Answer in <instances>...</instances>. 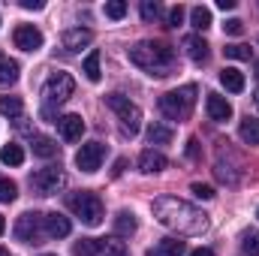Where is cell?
<instances>
[{"label": "cell", "mask_w": 259, "mask_h": 256, "mask_svg": "<svg viewBox=\"0 0 259 256\" xmlns=\"http://www.w3.org/2000/svg\"><path fill=\"white\" fill-rule=\"evenodd\" d=\"M66 208L75 217H81V223H88V226H100L103 223V199L97 193H91V190L69 193L66 196Z\"/></svg>", "instance_id": "obj_4"}, {"label": "cell", "mask_w": 259, "mask_h": 256, "mask_svg": "<svg viewBox=\"0 0 259 256\" xmlns=\"http://www.w3.org/2000/svg\"><path fill=\"white\" fill-rule=\"evenodd\" d=\"M6 232V220H3V214H0V235Z\"/></svg>", "instance_id": "obj_42"}, {"label": "cell", "mask_w": 259, "mask_h": 256, "mask_svg": "<svg viewBox=\"0 0 259 256\" xmlns=\"http://www.w3.org/2000/svg\"><path fill=\"white\" fill-rule=\"evenodd\" d=\"M84 75L91 78V81H100V52H91L88 58H84Z\"/></svg>", "instance_id": "obj_28"}, {"label": "cell", "mask_w": 259, "mask_h": 256, "mask_svg": "<svg viewBox=\"0 0 259 256\" xmlns=\"http://www.w3.org/2000/svg\"><path fill=\"white\" fill-rule=\"evenodd\" d=\"M12 42H15V49H21V52H39V49H42V33H39V27H33V24H18L15 33H12Z\"/></svg>", "instance_id": "obj_9"}, {"label": "cell", "mask_w": 259, "mask_h": 256, "mask_svg": "<svg viewBox=\"0 0 259 256\" xmlns=\"http://www.w3.org/2000/svg\"><path fill=\"white\" fill-rule=\"evenodd\" d=\"M190 256H214V250H211V247H199V250H193Z\"/></svg>", "instance_id": "obj_41"}, {"label": "cell", "mask_w": 259, "mask_h": 256, "mask_svg": "<svg viewBox=\"0 0 259 256\" xmlns=\"http://www.w3.org/2000/svg\"><path fill=\"white\" fill-rule=\"evenodd\" d=\"M0 256H9V250H6V247H0Z\"/></svg>", "instance_id": "obj_44"}, {"label": "cell", "mask_w": 259, "mask_h": 256, "mask_svg": "<svg viewBox=\"0 0 259 256\" xmlns=\"http://www.w3.org/2000/svg\"><path fill=\"white\" fill-rule=\"evenodd\" d=\"M181 21H184V6H172V9H169V24L178 27Z\"/></svg>", "instance_id": "obj_37"}, {"label": "cell", "mask_w": 259, "mask_h": 256, "mask_svg": "<svg viewBox=\"0 0 259 256\" xmlns=\"http://www.w3.org/2000/svg\"><path fill=\"white\" fill-rule=\"evenodd\" d=\"M196 106V84H184L178 91H169L160 97V112L169 121H187Z\"/></svg>", "instance_id": "obj_3"}, {"label": "cell", "mask_w": 259, "mask_h": 256, "mask_svg": "<svg viewBox=\"0 0 259 256\" xmlns=\"http://www.w3.org/2000/svg\"><path fill=\"white\" fill-rule=\"evenodd\" d=\"M175 139V130L166 127V124H151L148 127V142L151 145H169Z\"/></svg>", "instance_id": "obj_20"}, {"label": "cell", "mask_w": 259, "mask_h": 256, "mask_svg": "<svg viewBox=\"0 0 259 256\" xmlns=\"http://www.w3.org/2000/svg\"><path fill=\"white\" fill-rule=\"evenodd\" d=\"M72 91H75V81H72L69 72H55V75H49V81H46V88H42V103H46L42 115L49 118V115H52V106L66 103V100L72 97Z\"/></svg>", "instance_id": "obj_5"}, {"label": "cell", "mask_w": 259, "mask_h": 256, "mask_svg": "<svg viewBox=\"0 0 259 256\" xmlns=\"http://www.w3.org/2000/svg\"><path fill=\"white\" fill-rule=\"evenodd\" d=\"M205 112H208L211 121H229V118H232V106H229L226 97H220V94H208Z\"/></svg>", "instance_id": "obj_13"}, {"label": "cell", "mask_w": 259, "mask_h": 256, "mask_svg": "<svg viewBox=\"0 0 259 256\" xmlns=\"http://www.w3.org/2000/svg\"><path fill=\"white\" fill-rule=\"evenodd\" d=\"M106 106L121 118V127H124L127 136H136V133L142 130V112H139L136 103H130L124 94H109V97H106Z\"/></svg>", "instance_id": "obj_6"}, {"label": "cell", "mask_w": 259, "mask_h": 256, "mask_svg": "<svg viewBox=\"0 0 259 256\" xmlns=\"http://www.w3.org/2000/svg\"><path fill=\"white\" fill-rule=\"evenodd\" d=\"M190 24L196 30H208L211 27V9L208 6H193L190 9Z\"/></svg>", "instance_id": "obj_25"}, {"label": "cell", "mask_w": 259, "mask_h": 256, "mask_svg": "<svg viewBox=\"0 0 259 256\" xmlns=\"http://www.w3.org/2000/svg\"><path fill=\"white\" fill-rule=\"evenodd\" d=\"M187 55H190V61H196V64H205L208 61V42L202 39V36H187Z\"/></svg>", "instance_id": "obj_17"}, {"label": "cell", "mask_w": 259, "mask_h": 256, "mask_svg": "<svg viewBox=\"0 0 259 256\" xmlns=\"http://www.w3.org/2000/svg\"><path fill=\"white\" fill-rule=\"evenodd\" d=\"M106 256H127V244L124 241H106Z\"/></svg>", "instance_id": "obj_36"}, {"label": "cell", "mask_w": 259, "mask_h": 256, "mask_svg": "<svg viewBox=\"0 0 259 256\" xmlns=\"http://www.w3.org/2000/svg\"><path fill=\"white\" fill-rule=\"evenodd\" d=\"M136 214L133 211H118V217H115V235H133L136 232Z\"/></svg>", "instance_id": "obj_21"}, {"label": "cell", "mask_w": 259, "mask_h": 256, "mask_svg": "<svg viewBox=\"0 0 259 256\" xmlns=\"http://www.w3.org/2000/svg\"><path fill=\"white\" fill-rule=\"evenodd\" d=\"M42 256H55V253H42Z\"/></svg>", "instance_id": "obj_47"}, {"label": "cell", "mask_w": 259, "mask_h": 256, "mask_svg": "<svg viewBox=\"0 0 259 256\" xmlns=\"http://www.w3.org/2000/svg\"><path fill=\"white\" fill-rule=\"evenodd\" d=\"M18 72H21V66L15 64V61L0 58V84H15L18 81Z\"/></svg>", "instance_id": "obj_22"}, {"label": "cell", "mask_w": 259, "mask_h": 256, "mask_svg": "<svg viewBox=\"0 0 259 256\" xmlns=\"http://www.w3.org/2000/svg\"><path fill=\"white\" fill-rule=\"evenodd\" d=\"M160 12H163V9H160L157 0H145V3H142V18H145V21H157Z\"/></svg>", "instance_id": "obj_33"}, {"label": "cell", "mask_w": 259, "mask_h": 256, "mask_svg": "<svg viewBox=\"0 0 259 256\" xmlns=\"http://www.w3.org/2000/svg\"><path fill=\"white\" fill-rule=\"evenodd\" d=\"M148 256H163L160 250H148Z\"/></svg>", "instance_id": "obj_43"}, {"label": "cell", "mask_w": 259, "mask_h": 256, "mask_svg": "<svg viewBox=\"0 0 259 256\" xmlns=\"http://www.w3.org/2000/svg\"><path fill=\"white\" fill-rule=\"evenodd\" d=\"M238 133H241V139L247 142V145H259V121L256 118H244L241 121V127H238Z\"/></svg>", "instance_id": "obj_23"}, {"label": "cell", "mask_w": 259, "mask_h": 256, "mask_svg": "<svg viewBox=\"0 0 259 256\" xmlns=\"http://www.w3.org/2000/svg\"><path fill=\"white\" fill-rule=\"evenodd\" d=\"M256 217H259V211H256Z\"/></svg>", "instance_id": "obj_48"}, {"label": "cell", "mask_w": 259, "mask_h": 256, "mask_svg": "<svg viewBox=\"0 0 259 256\" xmlns=\"http://www.w3.org/2000/svg\"><path fill=\"white\" fill-rule=\"evenodd\" d=\"M130 64H136L139 69H148L151 75H169V69L175 64V49L166 42L142 39L130 49Z\"/></svg>", "instance_id": "obj_2"}, {"label": "cell", "mask_w": 259, "mask_h": 256, "mask_svg": "<svg viewBox=\"0 0 259 256\" xmlns=\"http://www.w3.org/2000/svg\"><path fill=\"white\" fill-rule=\"evenodd\" d=\"M256 75H259V61H256Z\"/></svg>", "instance_id": "obj_46"}, {"label": "cell", "mask_w": 259, "mask_h": 256, "mask_svg": "<svg viewBox=\"0 0 259 256\" xmlns=\"http://www.w3.org/2000/svg\"><path fill=\"white\" fill-rule=\"evenodd\" d=\"M21 6H24V9H42L39 0H21Z\"/></svg>", "instance_id": "obj_39"}, {"label": "cell", "mask_w": 259, "mask_h": 256, "mask_svg": "<svg viewBox=\"0 0 259 256\" xmlns=\"http://www.w3.org/2000/svg\"><path fill=\"white\" fill-rule=\"evenodd\" d=\"M106 15H109L112 21H121V18L127 15V3H124V0H109V3H106Z\"/></svg>", "instance_id": "obj_30"}, {"label": "cell", "mask_w": 259, "mask_h": 256, "mask_svg": "<svg viewBox=\"0 0 259 256\" xmlns=\"http://www.w3.org/2000/svg\"><path fill=\"white\" fill-rule=\"evenodd\" d=\"M223 55H226V58H232V61H250V46L235 42V46H226V49H223Z\"/></svg>", "instance_id": "obj_29"}, {"label": "cell", "mask_w": 259, "mask_h": 256, "mask_svg": "<svg viewBox=\"0 0 259 256\" xmlns=\"http://www.w3.org/2000/svg\"><path fill=\"white\" fill-rule=\"evenodd\" d=\"M187 157H190V160H199V157H202V148H199V139H190V142H187Z\"/></svg>", "instance_id": "obj_38"}, {"label": "cell", "mask_w": 259, "mask_h": 256, "mask_svg": "<svg viewBox=\"0 0 259 256\" xmlns=\"http://www.w3.org/2000/svg\"><path fill=\"white\" fill-rule=\"evenodd\" d=\"M0 160H3L6 166H21V163H24L21 145H3V148H0Z\"/></svg>", "instance_id": "obj_24"}, {"label": "cell", "mask_w": 259, "mask_h": 256, "mask_svg": "<svg viewBox=\"0 0 259 256\" xmlns=\"http://www.w3.org/2000/svg\"><path fill=\"white\" fill-rule=\"evenodd\" d=\"M253 100H256V106H259V91H256V97H253Z\"/></svg>", "instance_id": "obj_45"}, {"label": "cell", "mask_w": 259, "mask_h": 256, "mask_svg": "<svg viewBox=\"0 0 259 256\" xmlns=\"http://www.w3.org/2000/svg\"><path fill=\"white\" fill-rule=\"evenodd\" d=\"M103 247H106V241H100V238H81L72 244V256H97L103 253Z\"/></svg>", "instance_id": "obj_18"}, {"label": "cell", "mask_w": 259, "mask_h": 256, "mask_svg": "<svg viewBox=\"0 0 259 256\" xmlns=\"http://www.w3.org/2000/svg\"><path fill=\"white\" fill-rule=\"evenodd\" d=\"M190 190H193L196 199H214V187H211V184H202V181H196V184H190Z\"/></svg>", "instance_id": "obj_34"}, {"label": "cell", "mask_w": 259, "mask_h": 256, "mask_svg": "<svg viewBox=\"0 0 259 256\" xmlns=\"http://www.w3.org/2000/svg\"><path fill=\"white\" fill-rule=\"evenodd\" d=\"M55 124H58V133H61L64 142H78L81 133H84V121H81V115H64V118H58Z\"/></svg>", "instance_id": "obj_11"}, {"label": "cell", "mask_w": 259, "mask_h": 256, "mask_svg": "<svg viewBox=\"0 0 259 256\" xmlns=\"http://www.w3.org/2000/svg\"><path fill=\"white\" fill-rule=\"evenodd\" d=\"M21 100L18 97H0V115H6V118H18L21 115Z\"/></svg>", "instance_id": "obj_27"}, {"label": "cell", "mask_w": 259, "mask_h": 256, "mask_svg": "<svg viewBox=\"0 0 259 256\" xmlns=\"http://www.w3.org/2000/svg\"><path fill=\"white\" fill-rule=\"evenodd\" d=\"M151 208L157 223H163L166 229H175L178 235H202L208 229V214L178 196H160L154 199Z\"/></svg>", "instance_id": "obj_1"}, {"label": "cell", "mask_w": 259, "mask_h": 256, "mask_svg": "<svg viewBox=\"0 0 259 256\" xmlns=\"http://www.w3.org/2000/svg\"><path fill=\"white\" fill-rule=\"evenodd\" d=\"M244 253L247 256H259V229L244 232Z\"/></svg>", "instance_id": "obj_32"}, {"label": "cell", "mask_w": 259, "mask_h": 256, "mask_svg": "<svg viewBox=\"0 0 259 256\" xmlns=\"http://www.w3.org/2000/svg\"><path fill=\"white\" fill-rule=\"evenodd\" d=\"M15 238L24 241V244H39L42 238H49L46 226H42V214H30V211L21 214L18 223H15Z\"/></svg>", "instance_id": "obj_7"}, {"label": "cell", "mask_w": 259, "mask_h": 256, "mask_svg": "<svg viewBox=\"0 0 259 256\" xmlns=\"http://www.w3.org/2000/svg\"><path fill=\"white\" fill-rule=\"evenodd\" d=\"M223 30H226L229 36H241V33H244V21H241V18H229V21L223 24Z\"/></svg>", "instance_id": "obj_35"}, {"label": "cell", "mask_w": 259, "mask_h": 256, "mask_svg": "<svg viewBox=\"0 0 259 256\" xmlns=\"http://www.w3.org/2000/svg\"><path fill=\"white\" fill-rule=\"evenodd\" d=\"M42 226H46V235H49V238H66V235H69V229H72L69 217L58 214V211L42 214Z\"/></svg>", "instance_id": "obj_12"}, {"label": "cell", "mask_w": 259, "mask_h": 256, "mask_svg": "<svg viewBox=\"0 0 259 256\" xmlns=\"http://www.w3.org/2000/svg\"><path fill=\"white\" fill-rule=\"evenodd\" d=\"M91 39H94V33L88 27H72V30H64V36H61L66 52H81Z\"/></svg>", "instance_id": "obj_15"}, {"label": "cell", "mask_w": 259, "mask_h": 256, "mask_svg": "<svg viewBox=\"0 0 259 256\" xmlns=\"http://www.w3.org/2000/svg\"><path fill=\"white\" fill-rule=\"evenodd\" d=\"M33 154L42 157V160H52L58 154V142L49 139V136H33Z\"/></svg>", "instance_id": "obj_19"}, {"label": "cell", "mask_w": 259, "mask_h": 256, "mask_svg": "<svg viewBox=\"0 0 259 256\" xmlns=\"http://www.w3.org/2000/svg\"><path fill=\"white\" fill-rule=\"evenodd\" d=\"M103 157H106V148H103L100 142H88V145L78 148V154H75V166H78L81 172H97V169L103 166Z\"/></svg>", "instance_id": "obj_8"}, {"label": "cell", "mask_w": 259, "mask_h": 256, "mask_svg": "<svg viewBox=\"0 0 259 256\" xmlns=\"http://www.w3.org/2000/svg\"><path fill=\"white\" fill-rule=\"evenodd\" d=\"M15 196H18L15 181H9V178H3V175H0V202H12Z\"/></svg>", "instance_id": "obj_31"}, {"label": "cell", "mask_w": 259, "mask_h": 256, "mask_svg": "<svg viewBox=\"0 0 259 256\" xmlns=\"http://www.w3.org/2000/svg\"><path fill=\"white\" fill-rule=\"evenodd\" d=\"M30 184L36 187V190L42 193V196H52V193H58V187L64 184V172L58 169V166H49V169H39L33 178H30Z\"/></svg>", "instance_id": "obj_10"}, {"label": "cell", "mask_w": 259, "mask_h": 256, "mask_svg": "<svg viewBox=\"0 0 259 256\" xmlns=\"http://www.w3.org/2000/svg\"><path fill=\"white\" fill-rule=\"evenodd\" d=\"M157 250H160L163 256H184L187 253V244H184L181 238H163Z\"/></svg>", "instance_id": "obj_26"}, {"label": "cell", "mask_w": 259, "mask_h": 256, "mask_svg": "<svg viewBox=\"0 0 259 256\" xmlns=\"http://www.w3.org/2000/svg\"><path fill=\"white\" fill-rule=\"evenodd\" d=\"M220 84H223L226 91H232V94H241V91H244V72L235 69V66H226V69L220 72Z\"/></svg>", "instance_id": "obj_16"}, {"label": "cell", "mask_w": 259, "mask_h": 256, "mask_svg": "<svg viewBox=\"0 0 259 256\" xmlns=\"http://www.w3.org/2000/svg\"><path fill=\"white\" fill-rule=\"evenodd\" d=\"M166 166H169V160H166L160 151H154V148H148V151L139 154V169H142L145 175H157V172H163Z\"/></svg>", "instance_id": "obj_14"}, {"label": "cell", "mask_w": 259, "mask_h": 256, "mask_svg": "<svg viewBox=\"0 0 259 256\" xmlns=\"http://www.w3.org/2000/svg\"><path fill=\"white\" fill-rule=\"evenodd\" d=\"M217 9H223V12L226 9H235V0H217Z\"/></svg>", "instance_id": "obj_40"}]
</instances>
